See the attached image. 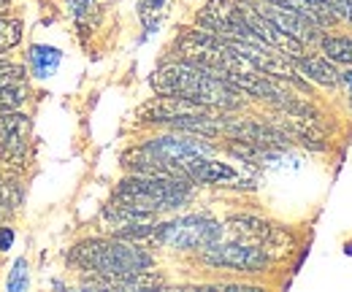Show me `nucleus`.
I'll list each match as a JSON object with an SVG mask.
<instances>
[{"instance_id": "obj_1", "label": "nucleus", "mask_w": 352, "mask_h": 292, "mask_svg": "<svg viewBox=\"0 0 352 292\" xmlns=\"http://www.w3.org/2000/svg\"><path fill=\"white\" fill-rule=\"evenodd\" d=\"M149 84L157 95L184 98V100H192V103H201V106H209V109H217V111L241 109V103L247 98L225 76L214 74V71H206V68H198V65H190L184 60L157 68L152 74Z\"/></svg>"}, {"instance_id": "obj_2", "label": "nucleus", "mask_w": 352, "mask_h": 292, "mask_svg": "<svg viewBox=\"0 0 352 292\" xmlns=\"http://www.w3.org/2000/svg\"><path fill=\"white\" fill-rule=\"evenodd\" d=\"M68 260L82 271L98 273V276H131V273H144L155 268V257L146 249H141L135 241H125V238L82 241L71 249Z\"/></svg>"}, {"instance_id": "obj_3", "label": "nucleus", "mask_w": 352, "mask_h": 292, "mask_svg": "<svg viewBox=\"0 0 352 292\" xmlns=\"http://www.w3.org/2000/svg\"><path fill=\"white\" fill-rule=\"evenodd\" d=\"M192 195V179H179V176H146V173H133L117 187L120 203L133 206L141 211H157L176 209L184 206Z\"/></svg>"}, {"instance_id": "obj_4", "label": "nucleus", "mask_w": 352, "mask_h": 292, "mask_svg": "<svg viewBox=\"0 0 352 292\" xmlns=\"http://www.w3.org/2000/svg\"><path fill=\"white\" fill-rule=\"evenodd\" d=\"M222 236V225L209 219V216H201V214H190V216H182L174 222H160L155 225L149 241L152 244H163V247H171L176 251H201L212 244H217Z\"/></svg>"}, {"instance_id": "obj_5", "label": "nucleus", "mask_w": 352, "mask_h": 292, "mask_svg": "<svg viewBox=\"0 0 352 292\" xmlns=\"http://www.w3.org/2000/svg\"><path fill=\"white\" fill-rule=\"evenodd\" d=\"M201 260L206 265L214 268H233V271H244V273H261L271 265V254L261 247L252 244H241V241H230V244H212L206 249H201Z\"/></svg>"}, {"instance_id": "obj_6", "label": "nucleus", "mask_w": 352, "mask_h": 292, "mask_svg": "<svg viewBox=\"0 0 352 292\" xmlns=\"http://www.w3.org/2000/svg\"><path fill=\"white\" fill-rule=\"evenodd\" d=\"M222 233H228L233 241H241V244H252V247H261L263 251H268L274 257V249H287L290 247V238L285 230H279L276 225L258 219V216H247V214H239V216H230L225 225H222Z\"/></svg>"}, {"instance_id": "obj_7", "label": "nucleus", "mask_w": 352, "mask_h": 292, "mask_svg": "<svg viewBox=\"0 0 352 292\" xmlns=\"http://www.w3.org/2000/svg\"><path fill=\"white\" fill-rule=\"evenodd\" d=\"M198 22L204 25V30H212V33H217L222 38H230V41L263 43L250 30V25L244 22V16L239 11V3H233V0H209L198 11Z\"/></svg>"}, {"instance_id": "obj_8", "label": "nucleus", "mask_w": 352, "mask_h": 292, "mask_svg": "<svg viewBox=\"0 0 352 292\" xmlns=\"http://www.w3.org/2000/svg\"><path fill=\"white\" fill-rule=\"evenodd\" d=\"M261 14H263L265 19H271L282 33H287V36H293L296 41H301L304 46L307 43H320V27L307 19L304 14H298V11H293V8H285V5H276V3H268V0H255L252 3Z\"/></svg>"}, {"instance_id": "obj_9", "label": "nucleus", "mask_w": 352, "mask_h": 292, "mask_svg": "<svg viewBox=\"0 0 352 292\" xmlns=\"http://www.w3.org/2000/svg\"><path fill=\"white\" fill-rule=\"evenodd\" d=\"M30 141V120L16 111L0 114V155L8 160H25Z\"/></svg>"}, {"instance_id": "obj_10", "label": "nucleus", "mask_w": 352, "mask_h": 292, "mask_svg": "<svg viewBox=\"0 0 352 292\" xmlns=\"http://www.w3.org/2000/svg\"><path fill=\"white\" fill-rule=\"evenodd\" d=\"M206 111H217V109H209V106H201V103H192V100H184V98L160 95V98H155L152 103H146L141 109V117H144V122H168L171 125L176 120L206 114Z\"/></svg>"}, {"instance_id": "obj_11", "label": "nucleus", "mask_w": 352, "mask_h": 292, "mask_svg": "<svg viewBox=\"0 0 352 292\" xmlns=\"http://www.w3.org/2000/svg\"><path fill=\"white\" fill-rule=\"evenodd\" d=\"M293 65L301 76H307L309 82L322 84V87H333V84L342 82V74L339 68L328 60V57H320V54H298L293 57Z\"/></svg>"}, {"instance_id": "obj_12", "label": "nucleus", "mask_w": 352, "mask_h": 292, "mask_svg": "<svg viewBox=\"0 0 352 292\" xmlns=\"http://www.w3.org/2000/svg\"><path fill=\"white\" fill-rule=\"evenodd\" d=\"M190 179L195 184H225V181H241V176L228 166V163H217L212 157H201L195 166L190 168Z\"/></svg>"}, {"instance_id": "obj_13", "label": "nucleus", "mask_w": 352, "mask_h": 292, "mask_svg": "<svg viewBox=\"0 0 352 292\" xmlns=\"http://www.w3.org/2000/svg\"><path fill=\"white\" fill-rule=\"evenodd\" d=\"M268 3H276V5H285V8L304 14L317 27H331L339 22V16L331 11V5L325 0H268Z\"/></svg>"}, {"instance_id": "obj_14", "label": "nucleus", "mask_w": 352, "mask_h": 292, "mask_svg": "<svg viewBox=\"0 0 352 292\" xmlns=\"http://www.w3.org/2000/svg\"><path fill=\"white\" fill-rule=\"evenodd\" d=\"M60 63H63V54H60V49H54V46H41V43H36V46L30 49V71H33V76H38V79H49V76L60 68Z\"/></svg>"}, {"instance_id": "obj_15", "label": "nucleus", "mask_w": 352, "mask_h": 292, "mask_svg": "<svg viewBox=\"0 0 352 292\" xmlns=\"http://www.w3.org/2000/svg\"><path fill=\"white\" fill-rule=\"evenodd\" d=\"M320 46H322V54L331 63L352 65V38H347V36H322Z\"/></svg>"}, {"instance_id": "obj_16", "label": "nucleus", "mask_w": 352, "mask_h": 292, "mask_svg": "<svg viewBox=\"0 0 352 292\" xmlns=\"http://www.w3.org/2000/svg\"><path fill=\"white\" fill-rule=\"evenodd\" d=\"M166 5H168V0H141L138 3V14H141V22L146 25V30L157 27V22L163 19Z\"/></svg>"}, {"instance_id": "obj_17", "label": "nucleus", "mask_w": 352, "mask_h": 292, "mask_svg": "<svg viewBox=\"0 0 352 292\" xmlns=\"http://www.w3.org/2000/svg\"><path fill=\"white\" fill-rule=\"evenodd\" d=\"M22 41V22L19 19H3L0 16V52L14 49Z\"/></svg>"}, {"instance_id": "obj_18", "label": "nucleus", "mask_w": 352, "mask_h": 292, "mask_svg": "<svg viewBox=\"0 0 352 292\" xmlns=\"http://www.w3.org/2000/svg\"><path fill=\"white\" fill-rule=\"evenodd\" d=\"M25 287H28V262L16 260L8 273V292H22Z\"/></svg>"}, {"instance_id": "obj_19", "label": "nucleus", "mask_w": 352, "mask_h": 292, "mask_svg": "<svg viewBox=\"0 0 352 292\" xmlns=\"http://www.w3.org/2000/svg\"><path fill=\"white\" fill-rule=\"evenodd\" d=\"M325 3L331 5V11H333L339 19H344V22L352 25V0H325Z\"/></svg>"}, {"instance_id": "obj_20", "label": "nucleus", "mask_w": 352, "mask_h": 292, "mask_svg": "<svg viewBox=\"0 0 352 292\" xmlns=\"http://www.w3.org/2000/svg\"><path fill=\"white\" fill-rule=\"evenodd\" d=\"M14 244V230L11 227H0V251L11 249Z\"/></svg>"}, {"instance_id": "obj_21", "label": "nucleus", "mask_w": 352, "mask_h": 292, "mask_svg": "<svg viewBox=\"0 0 352 292\" xmlns=\"http://www.w3.org/2000/svg\"><path fill=\"white\" fill-rule=\"evenodd\" d=\"M68 3H71V11H74L76 16H85L89 11V3H92V0H68Z\"/></svg>"}, {"instance_id": "obj_22", "label": "nucleus", "mask_w": 352, "mask_h": 292, "mask_svg": "<svg viewBox=\"0 0 352 292\" xmlns=\"http://www.w3.org/2000/svg\"><path fill=\"white\" fill-rule=\"evenodd\" d=\"M8 5H11V0H0V16H3V11H8Z\"/></svg>"}, {"instance_id": "obj_23", "label": "nucleus", "mask_w": 352, "mask_h": 292, "mask_svg": "<svg viewBox=\"0 0 352 292\" xmlns=\"http://www.w3.org/2000/svg\"><path fill=\"white\" fill-rule=\"evenodd\" d=\"M344 82H347V87H350V92H352V71L350 74H344Z\"/></svg>"}]
</instances>
